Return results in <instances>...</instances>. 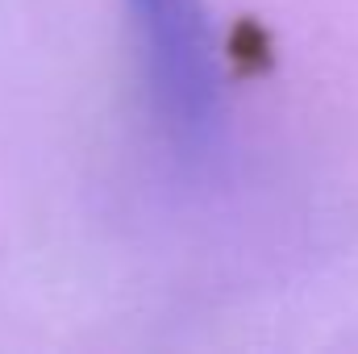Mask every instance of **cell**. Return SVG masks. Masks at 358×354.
I'll return each mask as SVG.
<instances>
[{"mask_svg":"<svg viewBox=\"0 0 358 354\" xmlns=\"http://www.w3.org/2000/svg\"><path fill=\"white\" fill-rule=\"evenodd\" d=\"M138 38L146 108L179 163L200 167L225 134V80L204 0H121Z\"/></svg>","mask_w":358,"mask_h":354,"instance_id":"6da1fadb","label":"cell"}]
</instances>
